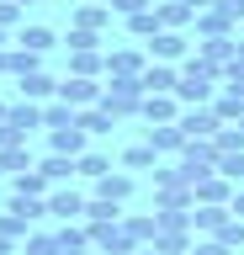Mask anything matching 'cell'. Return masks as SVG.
Wrapping results in <instances>:
<instances>
[{"instance_id":"cell-1","label":"cell","mask_w":244,"mask_h":255,"mask_svg":"<svg viewBox=\"0 0 244 255\" xmlns=\"http://www.w3.org/2000/svg\"><path fill=\"white\" fill-rule=\"evenodd\" d=\"M223 85V69H212L191 53V59L180 64V85H175V101L180 107H212V91Z\"/></svg>"},{"instance_id":"cell-2","label":"cell","mask_w":244,"mask_h":255,"mask_svg":"<svg viewBox=\"0 0 244 255\" xmlns=\"http://www.w3.org/2000/svg\"><path fill=\"white\" fill-rule=\"evenodd\" d=\"M101 107L112 112L117 123H122V117H138V112H144V80L106 75V85H101Z\"/></svg>"},{"instance_id":"cell-3","label":"cell","mask_w":244,"mask_h":255,"mask_svg":"<svg viewBox=\"0 0 244 255\" xmlns=\"http://www.w3.org/2000/svg\"><path fill=\"white\" fill-rule=\"evenodd\" d=\"M175 165H180V175H186V186H196L202 175L218 170V143L212 138H186V149L175 154Z\"/></svg>"},{"instance_id":"cell-4","label":"cell","mask_w":244,"mask_h":255,"mask_svg":"<svg viewBox=\"0 0 244 255\" xmlns=\"http://www.w3.org/2000/svg\"><path fill=\"white\" fill-rule=\"evenodd\" d=\"M191 37H186V32H154V37H149V59H160V64H186L191 59Z\"/></svg>"},{"instance_id":"cell-5","label":"cell","mask_w":244,"mask_h":255,"mask_svg":"<svg viewBox=\"0 0 244 255\" xmlns=\"http://www.w3.org/2000/svg\"><path fill=\"white\" fill-rule=\"evenodd\" d=\"M59 101H69V107H101V80H85V75H64L59 80Z\"/></svg>"},{"instance_id":"cell-6","label":"cell","mask_w":244,"mask_h":255,"mask_svg":"<svg viewBox=\"0 0 244 255\" xmlns=\"http://www.w3.org/2000/svg\"><path fill=\"white\" fill-rule=\"evenodd\" d=\"M191 53H196L202 64H212V69H228L234 53H239V32H234V37H196Z\"/></svg>"},{"instance_id":"cell-7","label":"cell","mask_w":244,"mask_h":255,"mask_svg":"<svg viewBox=\"0 0 244 255\" xmlns=\"http://www.w3.org/2000/svg\"><path fill=\"white\" fill-rule=\"evenodd\" d=\"M144 69H149V53H144V48H133V43L106 48V75H128V80H138Z\"/></svg>"},{"instance_id":"cell-8","label":"cell","mask_w":244,"mask_h":255,"mask_svg":"<svg viewBox=\"0 0 244 255\" xmlns=\"http://www.w3.org/2000/svg\"><path fill=\"white\" fill-rule=\"evenodd\" d=\"M228 218H234V207H228V202H196V207H191V234L212 239Z\"/></svg>"},{"instance_id":"cell-9","label":"cell","mask_w":244,"mask_h":255,"mask_svg":"<svg viewBox=\"0 0 244 255\" xmlns=\"http://www.w3.org/2000/svg\"><path fill=\"white\" fill-rule=\"evenodd\" d=\"M180 128H186V138H218V112L212 107H180V117H175Z\"/></svg>"},{"instance_id":"cell-10","label":"cell","mask_w":244,"mask_h":255,"mask_svg":"<svg viewBox=\"0 0 244 255\" xmlns=\"http://www.w3.org/2000/svg\"><path fill=\"white\" fill-rule=\"evenodd\" d=\"M85 202H90V197H80V191H69V186H53L48 191V218L75 223V218H85Z\"/></svg>"},{"instance_id":"cell-11","label":"cell","mask_w":244,"mask_h":255,"mask_svg":"<svg viewBox=\"0 0 244 255\" xmlns=\"http://www.w3.org/2000/svg\"><path fill=\"white\" fill-rule=\"evenodd\" d=\"M138 80H144V96H164V91L175 96V85H180V64H160V59H149V69H144Z\"/></svg>"},{"instance_id":"cell-12","label":"cell","mask_w":244,"mask_h":255,"mask_svg":"<svg viewBox=\"0 0 244 255\" xmlns=\"http://www.w3.org/2000/svg\"><path fill=\"white\" fill-rule=\"evenodd\" d=\"M191 27H196V37H234V27H239V21H234L223 5H207V11H196Z\"/></svg>"},{"instance_id":"cell-13","label":"cell","mask_w":244,"mask_h":255,"mask_svg":"<svg viewBox=\"0 0 244 255\" xmlns=\"http://www.w3.org/2000/svg\"><path fill=\"white\" fill-rule=\"evenodd\" d=\"M90 197H106V202H128L133 197V170H106L101 181H90Z\"/></svg>"},{"instance_id":"cell-14","label":"cell","mask_w":244,"mask_h":255,"mask_svg":"<svg viewBox=\"0 0 244 255\" xmlns=\"http://www.w3.org/2000/svg\"><path fill=\"white\" fill-rule=\"evenodd\" d=\"M69 27H80V32H106V27H112V5H106V0L75 5V21H69Z\"/></svg>"},{"instance_id":"cell-15","label":"cell","mask_w":244,"mask_h":255,"mask_svg":"<svg viewBox=\"0 0 244 255\" xmlns=\"http://www.w3.org/2000/svg\"><path fill=\"white\" fill-rule=\"evenodd\" d=\"M85 138H90V133H85L80 123H75V128H53V133H48V149H53V154L80 159V154H85Z\"/></svg>"},{"instance_id":"cell-16","label":"cell","mask_w":244,"mask_h":255,"mask_svg":"<svg viewBox=\"0 0 244 255\" xmlns=\"http://www.w3.org/2000/svg\"><path fill=\"white\" fill-rule=\"evenodd\" d=\"M149 143H154V154H180L186 149V128L180 123H154L149 128Z\"/></svg>"},{"instance_id":"cell-17","label":"cell","mask_w":244,"mask_h":255,"mask_svg":"<svg viewBox=\"0 0 244 255\" xmlns=\"http://www.w3.org/2000/svg\"><path fill=\"white\" fill-rule=\"evenodd\" d=\"M154 16H160L164 32H186L196 21V11H191V5H180V0H154Z\"/></svg>"},{"instance_id":"cell-18","label":"cell","mask_w":244,"mask_h":255,"mask_svg":"<svg viewBox=\"0 0 244 255\" xmlns=\"http://www.w3.org/2000/svg\"><path fill=\"white\" fill-rule=\"evenodd\" d=\"M69 75L101 80V75H106V53H101V48H75V53H69Z\"/></svg>"},{"instance_id":"cell-19","label":"cell","mask_w":244,"mask_h":255,"mask_svg":"<svg viewBox=\"0 0 244 255\" xmlns=\"http://www.w3.org/2000/svg\"><path fill=\"white\" fill-rule=\"evenodd\" d=\"M138 117H144L149 128H154V123H175V117H180V101L170 91H164V96H144V112H138Z\"/></svg>"},{"instance_id":"cell-20","label":"cell","mask_w":244,"mask_h":255,"mask_svg":"<svg viewBox=\"0 0 244 255\" xmlns=\"http://www.w3.org/2000/svg\"><path fill=\"white\" fill-rule=\"evenodd\" d=\"M191 207H196L191 186H160L154 191V213H191Z\"/></svg>"},{"instance_id":"cell-21","label":"cell","mask_w":244,"mask_h":255,"mask_svg":"<svg viewBox=\"0 0 244 255\" xmlns=\"http://www.w3.org/2000/svg\"><path fill=\"white\" fill-rule=\"evenodd\" d=\"M5 123L16 128L21 138H27L32 128H43V107H37V101H11V112H5Z\"/></svg>"},{"instance_id":"cell-22","label":"cell","mask_w":244,"mask_h":255,"mask_svg":"<svg viewBox=\"0 0 244 255\" xmlns=\"http://www.w3.org/2000/svg\"><path fill=\"white\" fill-rule=\"evenodd\" d=\"M16 91H21V101H37V107H43V101H53V96H59V85L37 69V75H21V80H16Z\"/></svg>"},{"instance_id":"cell-23","label":"cell","mask_w":244,"mask_h":255,"mask_svg":"<svg viewBox=\"0 0 244 255\" xmlns=\"http://www.w3.org/2000/svg\"><path fill=\"white\" fill-rule=\"evenodd\" d=\"M191 197L196 202H228V197H234V181H223V175L212 170V175H202V181L191 186Z\"/></svg>"},{"instance_id":"cell-24","label":"cell","mask_w":244,"mask_h":255,"mask_svg":"<svg viewBox=\"0 0 244 255\" xmlns=\"http://www.w3.org/2000/svg\"><path fill=\"white\" fill-rule=\"evenodd\" d=\"M122 170H160V154H154V143H128L122 149Z\"/></svg>"},{"instance_id":"cell-25","label":"cell","mask_w":244,"mask_h":255,"mask_svg":"<svg viewBox=\"0 0 244 255\" xmlns=\"http://www.w3.org/2000/svg\"><path fill=\"white\" fill-rule=\"evenodd\" d=\"M75 123H80V112L69 107V101H59V96L43 101V128H48V133H53V128H75Z\"/></svg>"},{"instance_id":"cell-26","label":"cell","mask_w":244,"mask_h":255,"mask_svg":"<svg viewBox=\"0 0 244 255\" xmlns=\"http://www.w3.org/2000/svg\"><path fill=\"white\" fill-rule=\"evenodd\" d=\"M80 128L90 133V138H106V133L117 128V117H112L106 107H80Z\"/></svg>"},{"instance_id":"cell-27","label":"cell","mask_w":244,"mask_h":255,"mask_svg":"<svg viewBox=\"0 0 244 255\" xmlns=\"http://www.w3.org/2000/svg\"><path fill=\"white\" fill-rule=\"evenodd\" d=\"M11 191H16V197H48V191H53V181L32 165V170H21L16 181H11Z\"/></svg>"},{"instance_id":"cell-28","label":"cell","mask_w":244,"mask_h":255,"mask_svg":"<svg viewBox=\"0 0 244 255\" xmlns=\"http://www.w3.org/2000/svg\"><path fill=\"white\" fill-rule=\"evenodd\" d=\"M191 245H196V234H191V229H180V234L160 229V234H154V250H160V255H191Z\"/></svg>"},{"instance_id":"cell-29","label":"cell","mask_w":244,"mask_h":255,"mask_svg":"<svg viewBox=\"0 0 244 255\" xmlns=\"http://www.w3.org/2000/svg\"><path fill=\"white\" fill-rule=\"evenodd\" d=\"M122 229H128L138 245H154V234H160V223H154V213H122Z\"/></svg>"},{"instance_id":"cell-30","label":"cell","mask_w":244,"mask_h":255,"mask_svg":"<svg viewBox=\"0 0 244 255\" xmlns=\"http://www.w3.org/2000/svg\"><path fill=\"white\" fill-rule=\"evenodd\" d=\"M11 213H16V218H27V223H37V218H48V197H16V191H11Z\"/></svg>"},{"instance_id":"cell-31","label":"cell","mask_w":244,"mask_h":255,"mask_svg":"<svg viewBox=\"0 0 244 255\" xmlns=\"http://www.w3.org/2000/svg\"><path fill=\"white\" fill-rule=\"evenodd\" d=\"M212 112H218V123H223V128H239L244 123V101H239V96H212Z\"/></svg>"},{"instance_id":"cell-32","label":"cell","mask_w":244,"mask_h":255,"mask_svg":"<svg viewBox=\"0 0 244 255\" xmlns=\"http://www.w3.org/2000/svg\"><path fill=\"white\" fill-rule=\"evenodd\" d=\"M37 170L48 175L53 186H69V175H80V170H75V159H69V154H48V159H43V165H37Z\"/></svg>"},{"instance_id":"cell-33","label":"cell","mask_w":244,"mask_h":255,"mask_svg":"<svg viewBox=\"0 0 244 255\" xmlns=\"http://www.w3.org/2000/svg\"><path fill=\"white\" fill-rule=\"evenodd\" d=\"M85 223H122V202L90 197V202H85Z\"/></svg>"},{"instance_id":"cell-34","label":"cell","mask_w":244,"mask_h":255,"mask_svg":"<svg viewBox=\"0 0 244 255\" xmlns=\"http://www.w3.org/2000/svg\"><path fill=\"white\" fill-rule=\"evenodd\" d=\"M75 170H80V175H85V181H101V175L112 170V159L101 154V149H85V154H80V159H75Z\"/></svg>"},{"instance_id":"cell-35","label":"cell","mask_w":244,"mask_h":255,"mask_svg":"<svg viewBox=\"0 0 244 255\" xmlns=\"http://www.w3.org/2000/svg\"><path fill=\"white\" fill-rule=\"evenodd\" d=\"M53 43H59V37H53L48 27H21L16 32V48H32V53H48Z\"/></svg>"},{"instance_id":"cell-36","label":"cell","mask_w":244,"mask_h":255,"mask_svg":"<svg viewBox=\"0 0 244 255\" xmlns=\"http://www.w3.org/2000/svg\"><path fill=\"white\" fill-rule=\"evenodd\" d=\"M27 234H32V223H27V218H16V213L5 207V213H0V239H5V245H21Z\"/></svg>"},{"instance_id":"cell-37","label":"cell","mask_w":244,"mask_h":255,"mask_svg":"<svg viewBox=\"0 0 244 255\" xmlns=\"http://www.w3.org/2000/svg\"><path fill=\"white\" fill-rule=\"evenodd\" d=\"M37 69H43V53H32V48H11V80L37 75Z\"/></svg>"},{"instance_id":"cell-38","label":"cell","mask_w":244,"mask_h":255,"mask_svg":"<svg viewBox=\"0 0 244 255\" xmlns=\"http://www.w3.org/2000/svg\"><path fill=\"white\" fill-rule=\"evenodd\" d=\"M21 250H27V255H59V234H48V229H32V234L21 239Z\"/></svg>"},{"instance_id":"cell-39","label":"cell","mask_w":244,"mask_h":255,"mask_svg":"<svg viewBox=\"0 0 244 255\" xmlns=\"http://www.w3.org/2000/svg\"><path fill=\"white\" fill-rule=\"evenodd\" d=\"M21 175V170H32V154H27V143H16V149H0V175Z\"/></svg>"},{"instance_id":"cell-40","label":"cell","mask_w":244,"mask_h":255,"mask_svg":"<svg viewBox=\"0 0 244 255\" xmlns=\"http://www.w3.org/2000/svg\"><path fill=\"white\" fill-rule=\"evenodd\" d=\"M154 32H160V16H154V5H149V11H138V16H128V37H154Z\"/></svg>"},{"instance_id":"cell-41","label":"cell","mask_w":244,"mask_h":255,"mask_svg":"<svg viewBox=\"0 0 244 255\" xmlns=\"http://www.w3.org/2000/svg\"><path fill=\"white\" fill-rule=\"evenodd\" d=\"M218 175L239 186V181H244V149H239V154H218Z\"/></svg>"},{"instance_id":"cell-42","label":"cell","mask_w":244,"mask_h":255,"mask_svg":"<svg viewBox=\"0 0 244 255\" xmlns=\"http://www.w3.org/2000/svg\"><path fill=\"white\" fill-rule=\"evenodd\" d=\"M212 143H218V154H239V149H244V128H218Z\"/></svg>"},{"instance_id":"cell-43","label":"cell","mask_w":244,"mask_h":255,"mask_svg":"<svg viewBox=\"0 0 244 255\" xmlns=\"http://www.w3.org/2000/svg\"><path fill=\"white\" fill-rule=\"evenodd\" d=\"M212 239H223L228 250H244V218H228V223H223V229H218Z\"/></svg>"},{"instance_id":"cell-44","label":"cell","mask_w":244,"mask_h":255,"mask_svg":"<svg viewBox=\"0 0 244 255\" xmlns=\"http://www.w3.org/2000/svg\"><path fill=\"white\" fill-rule=\"evenodd\" d=\"M64 48H69V53H75V48H101V32H80V27H69Z\"/></svg>"},{"instance_id":"cell-45","label":"cell","mask_w":244,"mask_h":255,"mask_svg":"<svg viewBox=\"0 0 244 255\" xmlns=\"http://www.w3.org/2000/svg\"><path fill=\"white\" fill-rule=\"evenodd\" d=\"M106 5H112V16H122V21H128V16L149 11V5H154V0H106Z\"/></svg>"},{"instance_id":"cell-46","label":"cell","mask_w":244,"mask_h":255,"mask_svg":"<svg viewBox=\"0 0 244 255\" xmlns=\"http://www.w3.org/2000/svg\"><path fill=\"white\" fill-rule=\"evenodd\" d=\"M160 186H186L180 165H160V170H154V191H160Z\"/></svg>"},{"instance_id":"cell-47","label":"cell","mask_w":244,"mask_h":255,"mask_svg":"<svg viewBox=\"0 0 244 255\" xmlns=\"http://www.w3.org/2000/svg\"><path fill=\"white\" fill-rule=\"evenodd\" d=\"M154 223L170 229V234H180V229H191V213H154Z\"/></svg>"},{"instance_id":"cell-48","label":"cell","mask_w":244,"mask_h":255,"mask_svg":"<svg viewBox=\"0 0 244 255\" xmlns=\"http://www.w3.org/2000/svg\"><path fill=\"white\" fill-rule=\"evenodd\" d=\"M16 21H21V5L16 0H0V32H11Z\"/></svg>"},{"instance_id":"cell-49","label":"cell","mask_w":244,"mask_h":255,"mask_svg":"<svg viewBox=\"0 0 244 255\" xmlns=\"http://www.w3.org/2000/svg\"><path fill=\"white\" fill-rule=\"evenodd\" d=\"M191 255H234V250H228L223 239H196V245H191Z\"/></svg>"},{"instance_id":"cell-50","label":"cell","mask_w":244,"mask_h":255,"mask_svg":"<svg viewBox=\"0 0 244 255\" xmlns=\"http://www.w3.org/2000/svg\"><path fill=\"white\" fill-rule=\"evenodd\" d=\"M16 143H27V138H21L11 123H0V149H16Z\"/></svg>"},{"instance_id":"cell-51","label":"cell","mask_w":244,"mask_h":255,"mask_svg":"<svg viewBox=\"0 0 244 255\" xmlns=\"http://www.w3.org/2000/svg\"><path fill=\"white\" fill-rule=\"evenodd\" d=\"M218 5H223V11L234 16V21H244V0H218Z\"/></svg>"},{"instance_id":"cell-52","label":"cell","mask_w":244,"mask_h":255,"mask_svg":"<svg viewBox=\"0 0 244 255\" xmlns=\"http://www.w3.org/2000/svg\"><path fill=\"white\" fill-rule=\"evenodd\" d=\"M228 207H234V218H244V191L234 186V197H228Z\"/></svg>"},{"instance_id":"cell-53","label":"cell","mask_w":244,"mask_h":255,"mask_svg":"<svg viewBox=\"0 0 244 255\" xmlns=\"http://www.w3.org/2000/svg\"><path fill=\"white\" fill-rule=\"evenodd\" d=\"M0 75H11V48H0Z\"/></svg>"},{"instance_id":"cell-54","label":"cell","mask_w":244,"mask_h":255,"mask_svg":"<svg viewBox=\"0 0 244 255\" xmlns=\"http://www.w3.org/2000/svg\"><path fill=\"white\" fill-rule=\"evenodd\" d=\"M180 5H191V11H207V5H218V0H180Z\"/></svg>"},{"instance_id":"cell-55","label":"cell","mask_w":244,"mask_h":255,"mask_svg":"<svg viewBox=\"0 0 244 255\" xmlns=\"http://www.w3.org/2000/svg\"><path fill=\"white\" fill-rule=\"evenodd\" d=\"M133 255H160V250H154V245H138V250H133Z\"/></svg>"},{"instance_id":"cell-56","label":"cell","mask_w":244,"mask_h":255,"mask_svg":"<svg viewBox=\"0 0 244 255\" xmlns=\"http://www.w3.org/2000/svg\"><path fill=\"white\" fill-rule=\"evenodd\" d=\"M90 250H96V245H85V250H59V255H90Z\"/></svg>"},{"instance_id":"cell-57","label":"cell","mask_w":244,"mask_h":255,"mask_svg":"<svg viewBox=\"0 0 244 255\" xmlns=\"http://www.w3.org/2000/svg\"><path fill=\"white\" fill-rule=\"evenodd\" d=\"M11 250H16V245H5V239H0V255H11Z\"/></svg>"},{"instance_id":"cell-58","label":"cell","mask_w":244,"mask_h":255,"mask_svg":"<svg viewBox=\"0 0 244 255\" xmlns=\"http://www.w3.org/2000/svg\"><path fill=\"white\" fill-rule=\"evenodd\" d=\"M234 59H239V64H244V37H239V53H234Z\"/></svg>"},{"instance_id":"cell-59","label":"cell","mask_w":244,"mask_h":255,"mask_svg":"<svg viewBox=\"0 0 244 255\" xmlns=\"http://www.w3.org/2000/svg\"><path fill=\"white\" fill-rule=\"evenodd\" d=\"M5 112H11V107H5V101H0V123H5Z\"/></svg>"},{"instance_id":"cell-60","label":"cell","mask_w":244,"mask_h":255,"mask_svg":"<svg viewBox=\"0 0 244 255\" xmlns=\"http://www.w3.org/2000/svg\"><path fill=\"white\" fill-rule=\"evenodd\" d=\"M16 5H21V11H27V5H37V0H16Z\"/></svg>"},{"instance_id":"cell-61","label":"cell","mask_w":244,"mask_h":255,"mask_svg":"<svg viewBox=\"0 0 244 255\" xmlns=\"http://www.w3.org/2000/svg\"><path fill=\"white\" fill-rule=\"evenodd\" d=\"M75 5H90V0H75Z\"/></svg>"},{"instance_id":"cell-62","label":"cell","mask_w":244,"mask_h":255,"mask_svg":"<svg viewBox=\"0 0 244 255\" xmlns=\"http://www.w3.org/2000/svg\"><path fill=\"white\" fill-rule=\"evenodd\" d=\"M0 48H5V32H0Z\"/></svg>"}]
</instances>
